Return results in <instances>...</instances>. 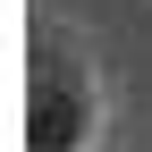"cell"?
Masks as SVG:
<instances>
[{
    "label": "cell",
    "mask_w": 152,
    "mask_h": 152,
    "mask_svg": "<svg viewBox=\"0 0 152 152\" xmlns=\"http://www.w3.org/2000/svg\"><path fill=\"white\" fill-rule=\"evenodd\" d=\"M93 127H102V102H93V76L76 51H34L26 59V152H85Z\"/></svg>",
    "instance_id": "obj_1"
}]
</instances>
